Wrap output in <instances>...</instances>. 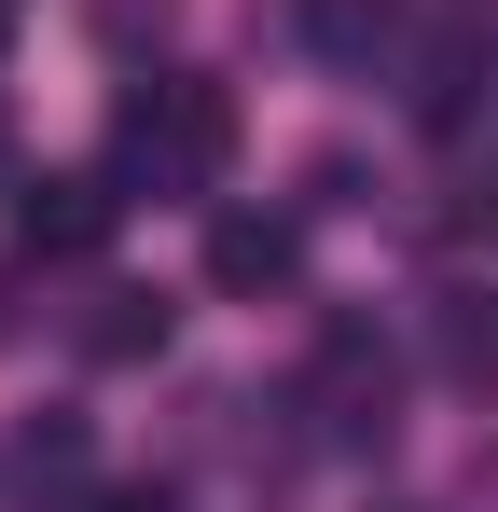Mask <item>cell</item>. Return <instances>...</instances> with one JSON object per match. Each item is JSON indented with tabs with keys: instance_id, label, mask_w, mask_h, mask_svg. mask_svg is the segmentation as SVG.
<instances>
[{
	"instance_id": "8992f818",
	"label": "cell",
	"mask_w": 498,
	"mask_h": 512,
	"mask_svg": "<svg viewBox=\"0 0 498 512\" xmlns=\"http://www.w3.org/2000/svg\"><path fill=\"white\" fill-rule=\"evenodd\" d=\"M166 346V305L153 291H97V319H83V360H153Z\"/></svg>"
},
{
	"instance_id": "5b68a950",
	"label": "cell",
	"mask_w": 498,
	"mask_h": 512,
	"mask_svg": "<svg viewBox=\"0 0 498 512\" xmlns=\"http://www.w3.org/2000/svg\"><path fill=\"white\" fill-rule=\"evenodd\" d=\"M443 374L498 388V291H443Z\"/></svg>"
},
{
	"instance_id": "6da1fadb",
	"label": "cell",
	"mask_w": 498,
	"mask_h": 512,
	"mask_svg": "<svg viewBox=\"0 0 498 512\" xmlns=\"http://www.w3.org/2000/svg\"><path fill=\"white\" fill-rule=\"evenodd\" d=\"M111 153H125V180H153V194H208V180L236 167V97L222 84H153V97H125Z\"/></svg>"
},
{
	"instance_id": "52a82bcc",
	"label": "cell",
	"mask_w": 498,
	"mask_h": 512,
	"mask_svg": "<svg viewBox=\"0 0 498 512\" xmlns=\"http://www.w3.org/2000/svg\"><path fill=\"white\" fill-rule=\"evenodd\" d=\"M471 70H485V42H443V56H429V84H415V111H429V125H457V111H471Z\"/></svg>"
},
{
	"instance_id": "277c9868",
	"label": "cell",
	"mask_w": 498,
	"mask_h": 512,
	"mask_svg": "<svg viewBox=\"0 0 498 512\" xmlns=\"http://www.w3.org/2000/svg\"><path fill=\"white\" fill-rule=\"evenodd\" d=\"M319 416L346 429V443L388 429V346H374V333H332V346H319Z\"/></svg>"
},
{
	"instance_id": "8fae6325",
	"label": "cell",
	"mask_w": 498,
	"mask_h": 512,
	"mask_svg": "<svg viewBox=\"0 0 498 512\" xmlns=\"http://www.w3.org/2000/svg\"><path fill=\"white\" fill-rule=\"evenodd\" d=\"M0 56H14V0H0Z\"/></svg>"
},
{
	"instance_id": "ba28073f",
	"label": "cell",
	"mask_w": 498,
	"mask_h": 512,
	"mask_svg": "<svg viewBox=\"0 0 498 512\" xmlns=\"http://www.w3.org/2000/svg\"><path fill=\"white\" fill-rule=\"evenodd\" d=\"M319 42H332V56H360V42H388V0H319Z\"/></svg>"
},
{
	"instance_id": "7a4b0ae2",
	"label": "cell",
	"mask_w": 498,
	"mask_h": 512,
	"mask_svg": "<svg viewBox=\"0 0 498 512\" xmlns=\"http://www.w3.org/2000/svg\"><path fill=\"white\" fill-rule=\"evenodd\" d=\"M111 208H125L111 180H83V167H56V180H28V208H14V236H28V250H42V263H83V250H97V236H111Z\"/></svg>"
},
{
	"instance_id": "30bf717a",
	"label": "cell",
	"mask_w": 498,
	"mask_h": 512,
	"mask_svg": "<svg viewBox=\"0 0 498 512\" xmlns=\"http://www.w3.org/2000/svg\"><path fill=\"white\" fill-rule=\"evenodd\" d=\"M97 512H180V499H166V485H139V499H97Z\"/></svg>"
},
{
	"instance_id": "3957f363",
	"label": "cell",
	"mask_w": 498,
	"mask_h": 512,
	"mask_svg": "<svg viewBox=\"0 0 498 512\" xmlns=\"http://www.w3.org/2000/svg\"><path fill=\"white\" fill-rule=\"evenodd\" d=\"M291 263H305V236H291L277 208H222V222H208V277H222V291H291Z\"/></svg>"
},
{
	"instance_id": "9c48e42d",
	"label": "cell",
	"mask_w": 498,
	"mask_h": 512,
	"mask_svg": "<svg viewBox=\"0 0 498 512\" xmlns=\"http://www.w3.org/2000/svg\"><path fill=\"white\" fill-rule=\"evenodd\" d=\"M457 222H471V236H485V250H498V167L471 180V194H457Z\"/></svg>"
}]
</instances>
